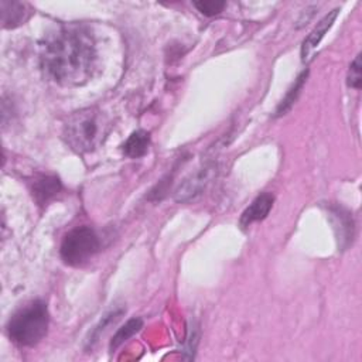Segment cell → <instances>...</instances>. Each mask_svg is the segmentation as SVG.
<instances>
[{"mask_svg": "<svg viewBox=\"0 0 362 362\" xmlns=\"http://www.w3.org/2000/svg\"><path fill=\"white\" fill-rule=\"evenodd\" d=\"M96 59L92 34L78 24L58 27L41 44V66L45 75L61 86H78L89 81Z\"/></svg>", "mask_w": 362, "mask_h": 362, "instance_id": "1", "label": "cell"}, {"mask_svg": "<svg viewBox=\"0 0 362 362\" xmlns=\"http://www.w3.org/2000/svg\"><path fill=\"white\" fill-rule=\"evenodd\" d=\"M110 130L109 117L98 107H85L66 117L62 129L65 143L76 153L96 150Z\"/></svg>", "mask_w": 362, "mask_h": 362, "instance_id": "2", "label": "cell"}, {"mask_svg": "<svg viewBox=\"0 0 362 362\" xmlns=\"http://www.w3.org/2000/svg\"><path fill=\"white\" fill-rule=\"evenodd\" d=\"M49 322L47 304L34 300L17 310L7 322L8 338L21 346L37 345L47 334Z\"/></svg>", "mask_w": 362, "mask_h": 362, "instance_id": "3", "label": "cell"}, {"mask_svg": "<svg viewBox=\"0 0 362 362\" xmlns=\"http://www.w3.org/2000/svg\"><path fill=\"white\" fill-rule=\"evenodd\" d=\"M100 250V238L90 226L82 225L71 229L62 239L59 255L68 266H82Z\"/></svg>", "mask_w": 362, "mask_h": 362, "instance_id": "4", "label": "cell"}, {"mask_svg": "<svg viewBox=\"0 0 362 362\" xmlns=\"http://www.w3.org/2000/svg\"><path fill=\"white\" fill-rule=\"evenodd\" d=\"M216 174V164L215 163H208L205 165H202L201 168H198L194 174H191L189 177H187L175 189L174 192V199L177 202H192L195 199H198L204 191L206 189V187L209 185L211 180L215 177Z\"/></svg>", "mask_w": 362, "mask_h": 362, "instance_id": "5", "label": "cell"}, {"mask_svg": "<svg viewBox=\"0 0 362 362\" xmlns=\"http://www.w3.org/2000/svg\"><path fill=\"white\" fill-rule=\"evenodd\" d=\"M329 218L341 247H348L354 238V221L351 214L341 206H329Z\"/></svg>", "mask_w": 362, "mask_h": 362, "instance_id": "6", "label": "cell"}, {"mask_svg": "<svg viewBox=\"0 0 362 362\" xmlns=\"http://www.w3.org/2000/svg\"><path fill=\"white\" fill-rule=\"evenodd\" d=\"M273 202H274V197L270 192H263V194L257 195L252 201V204L242 212L240 219H239V226L242 229H246L253 222L264 219L267 216V214L270 212Z\"/></svg>", "mask_w": 362, "mask_h": 362, "instance_id": "7", "label": "cell"}, {"mask_svg": "<svg viewBox=\"0 0 362 362\" xmlns=\"http://www.w3.org/2000/svg\"><path fill=\"white\" fill-rule=\"evenodd\" d=\"M338 8H334L332 11H329L315 27L314 30L307 35V38L303 41L301 45V59L304 62H307L310 59V55L313 54V51L317 48V45L320 44V41L322 40V37L325 35V33L329 30V27L334 24L337 16H338Z\"/></svg>", "mask_w": 362, "mask_h": 362, "instance_id": "8", "label": "cell"}, {"mask_svg": "<svg viewBox=\"0 0 362 362\" xmlns=\"http://www.w3.org/2000/svg\"><path fill=\"white\" fill-rule=\"evenodd\" d=\"M61 191V181L55 175H41L33 184V197L38 205H45Z\"/></svg>", "mask_w": 362, "mask_h": 362, "instance_id": "9", "label": "cell"}, {"mask_svg": "<svg viewBox=\"0 0 362 362\" xmlns=\"http://www.w3.org/2000/svg\"><path fill=\"white\" fill-rule=\"evenodd\" d=\"M1 6V23L4 28H14L24 23L28 17L27 4L18 1H6L0 3Z\"/></svg>", "mask_w": 362, "mask_h": 362, "instance_id": "10", "label": "cell"}, {"mask_svg": "<svg viewBox=\"0 0 362 362\" xmlns=\"http://www.w3.org/2000/svg\"><path fill=\"white\" fill-rule=\"evenodd\" d=\"M148 146H150V134L146 130H136L123 143L122 148L124 156H127L129 158H140L147 153Z\"/></svg>", "mask_w": 362, "mask_h": 362, "instance_id": "11", "label": "cell"}, {"mask_svg": "<svg viewBox=\"0 0 362 362\" xmlns=\"http://www.w3.org/2000/svg\"><path fill=\"white\" fill-rule=\"evenodd\" d=\"M307 75H308V71L305 69V71H303V72L297 76V79L294 81V83L291 85V88L287 90L286 96H284V98L281 99V102L279 103V106H277V109H276V116H283V115H286V113L293 107V105L296 103V100H297V98H298V95H300V92H301V89H303V86H304V83H305Z\"/></svg>", "mask_w": 362, "mask_h": 362, "instance_id": "12", "label": "cell"}, {"mask_svg": "<svg viewBox=\"0 0 362 362\" xmlns=\"http://www.w3.org/2000/svg\"><path fill=\"white\" fill-rule=\"evenodd\" d=\"M143 328V320L139 317L130 318L127 322H124L112 337L110 341V351H116L122 344H124L129 338H132L136 332H139Z\"/></svg>", "mask_w": 362, "mask_h": 362, "instance_id": "13", "label": "cell"}, {"mask_svg": "<svg viewBox=\"0 0 362 362\" xmlns=\"http://www.w3.org/2000/svg\"><path fill=\"white\" fill-rule=\"evenodd\" d=\"M194 7L201 14L206 17H212L219 14L226 7V3L221 0H201V1H194Z\"/></svg>", "mask_w": 362, "mask_h": 362, "instance_id": "14", "label": "cell"}, {"mask_svg": "<svg viewBox=\"0 0 362 362\" xmlns=\"http://www.w3.org/2000/svg\"><path fill=\"white\" fill-rule=\"evenodd\" d=\"M346 83L348 86L354 89H359L362 83V64H361V54L355 57V59L349 65L348 76H346Z\"/></svg>", "mask_w": 362, "mask_h": 362, "instance_id": "15", "label": "cell"}]
</instances>
